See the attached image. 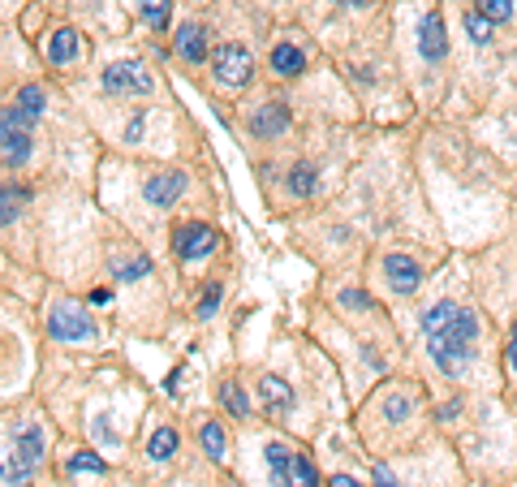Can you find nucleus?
Listing matches in <instances>:
<instances>
[{
    "mask_svg": "<svg viewBox=\"0 0 517 487\" xmlns=\"http://www.w3.org/2000/svg\"><path fill=\"white\" fill-rule=\"evenodd\" d=\"M422 337L427 350L436 358V367L444 375H461L474 358V341H479V315L457 302H436L422 310Z\"/></svg>",
    "mask_w": 517,
    "mask_h": 487,
    "instance_id": "f257e3e1",
    "label": "nucleus"
},
{
    "mask_svg": "<svg viewBox=\"0 0 517 487\" xmlns=\"http://www.w3.org/2000/svg\"><path fill=\"white\" fill-rule=\"evenodd\" d=\"M268 466L280 487H319V471L307 453H293L289 444H268Z\"/></svg>",
    "mask_w": 517,
    "mask_h": 487,
    "instance_id": "f03ea898",
    "label": "nucleus"
},
{
    "mask_svg": "<svg viewBox=\"0 0 517 487\" xmlns=\"http://www.w3.org/2000/svg\"><path fill=\"white\" fill-rule=\"evenodd\" d=\"M48 337L61 345L96 341V324H91V315H86L78 302H56V307L48 310Z\"/></svg>",
    "mask_w": 517,
    "mask_h": 487,
    "instance_id": "7ed1b4c3",
    "label": "nucleus"
},
{
    "mask_svg": "<svg viewBox=\"0 0 517 487\" xmlns=\"http://www.w3.org/2000/svg\"><path fill=\"white\" fill-rule=\"evenodd\" d=\"M211 69H216L220 86H246L250 74H255V56L242 44H225V48H216V56H211Z\"/></svg>",
    "mask_w": 517,
    "mask_h": 487,
    "instance_id": "20e7f679",
    "label": "nucleus"
},
{
    "mask_svg": "<svg viewBox=\"0 0 517 487\" xmlns=\"http://www.w3.org/2000/svg\"><path fill=\"white\" fill-rule=\"evenodd\" d=\"M104 86L108 91H121V96H151L156 91V78L151 69L138 66V61H113L104 69Z\"/></svg>",
    "mask_w": 517,
    "mask_h": 487,
    "instance_id": "39448f33",
    "label": "nucleus"
},
{
    "mask_svg": "<svg viewBox=\"0 0 517 487\" xmlns=\"http://www.w3.org/2000/svg\"><path fill=\"white\" fill-rule=\"evenodd\" d=\"M173 246H177L181 259H208L211 250L220 246V233L211 225H198V220H190V225H181L177 233H173Z\"/></svg>",
    "mask_w": 517,
    "mask_h": 487,
    "instance_id": "423d86ee",
    "label": "nucleus"
},
{
    "mask_svg": "<svg viewBox=\"0 0 517 487\" xmlns=\"http://www.w3.org/2000/svg\"><path fill=\"white\" fill-rule=\"evenodd\" d=\"M186 173H177V168H164V173H151V178L143 181V195L151 208H173L181 195H186Z\"/></svg>",
    "mask_w": 517,
    "mask_h": 487,
    "instance_id": "0eeeda50",
    "label": "nucleus"
},
{
    "mask_svg": "<svg viewBox=\"0 0 517 487\" xmlns=\"http://www.w3.org/2000/svg\"><path fill=\"white\" fill-rule=\"evenodd\" d=\"M289 130V108H285V99H268V104H258V113L250 117V134L255 138H276V134Z\"/></svg>",
    "mask_w": 517,
    "mask_h": 487,
    "instance_id": "6e6552de",
    "label": "nucleus"
},
{
    "mask_svg": "<svg viewBox=\"0 0 517 487\" xmlns=\"http://www.w3.org/2000/svg\"><path fill=\"white\" fill-rule=\"evenodd\" d=\"M0 147H5V168H17V164H26V156H31V138H26V130H17V117L9 108H5Z\"/></svg>",
    "mask_w": 517,
    "mask_h": 487,
    "instance_id": "1a4fd4ad",
    "label": "nucleus"
},
{
    "mask_svg": "<svg viewBox=\"0 0 517 487\" xmlns=\"http://www.w3.org/2000/svg\"><path fill=\"white\" fill-rule=\"evenodd\" d=\"M384 272H388V285H392L397 293H414L422 285V268L410 259V255H388Z\"/></svg>",
    "mask_w": 517,
    "mask_h": 487,
    "instance_id": "9d476101",
    "label": "nucleus"
},
{
    "mask_svg": "<svg viewBox=\"0 0 517 487\" xmlns=\"http://www.w3.org/2000/svg\"><path fill=\"white\" fill-rule=\"evenodd\" d=\"M258 401L268 406V414H289L293 410V389L280 380V375H258Z\"/></svg>",
    "mask_w": 517,
    "mask_h": 487,
    "instance_id": "9b49d317",
    "label": "nucleus"
},
{
    "mask_svg": "<svg viewBox=\"0 0 517 487\" xmlns=\"http://www.w3.org/2000/svg\"><path fill=\"white\" fill-rule=\"evenodd\" d=\"M9 113H14L17 121H35V117H44V86H35V82L17 86V96H14V104H9Z\"/></svg>",
    "mask_w": 517,
    "mask_h": 487,
    "instance_id": "f8f14e48",
    "label": "nucleus"
},
{
    "mask_svg": "<svg viewBox=\"0 0 517 487\" xmlns=\"http://www.w3.org/2000/svg\"><path fill=\"white\" fill-rule=\"evenodd\" d=\"M44 56H48L52 66H69L78 56V31H69V26L52 31V39L44 44Z\"/></svg>",
    "mask_w": 517,
    "mask_h": 487,
    "instance_id": "ddd939ff",
    "label": "nucleus"
},
{
    "mask_svg": "<svg viewBox=\"0 0 517 487\" xmlns=\"http://www.w3.org/2000/svg\"><path fill=\"white\" fill-rule=\"evenodd\" d=\"M419 48L427 61H444V52H449V39H444V22L436 14L422 22V35H419Z\"/></svg>",
    "mask_w": 517,
    "mask_h": 487,
    "instance_id": "4468645a",
    "label": "nucleus"
},
{
    "mask_svg": "<svg viewBox=\"0 0 517 487\" xmlns=\"http://www.w3.org/2000/svg\"><path fill=\"white\" fill-rule=\"evenodd\" d=\"M177 56H186L190 66L208 61V31H203V26H181L177 31Z\"/></svg>",
    "mask_w": 517,
    "mask_h": 487,
    "instance_id": "2eb2a0df",
    "label": "nucleus"
},
{
    "mask_svg": "<svg viewBox=\"0 0 517 487\" xmlns=\"http://www.w3.org/2000/svg\"><path fill=\"white\" fill-rule=\"evenodd\" d=\"M272 69L280 74V78H293V74L307 69V52L293 48V44H276L272 48Z\"/></svg>",
    "mask_w": 517,
    "mask_h": 487,
    "instance_id": "dca6fc26",
    "label": "nucleus"
},
{
    "mask_svg": "<svg viewBox=\"0 0 517 487\" xmlns=\"http://www.w3.org/2000/svg\"><path fill=\"white\" fill-rule=\"evenodd\" d=\"M14 449H17V462H26V466H39V462H44V431H35V427L17 431Z\"/></svg>",
    "mask_w": 517,
    "mask_h": 487,
    "instance_id": "f3484780",
    "label": "nucleus"
},
{
    "mask_svg": "<svg viewBox=\"0 0 517 487\" xmlns=\"http://www.w3.org/2000/svg\"><path fill=\"white\" fill-rule=\"evenodd\" d=\"M198 444H203V453L211 457V462H225L228 453V436L220 422H203V431H198Z\"/></svg>",
    "mask_w": 517,
    "mask_h": 487,
    "instance_id": "a211bd4d",
    "label": "nucleus"
},
{
    "mask_svg": "<svg viewBox=\"0 0 517 487\" xmlns=\"http://www.w3.org/2000/svg\"><path fill=\"white\" fill-rule=\"evenodd\" d=\"M173 453H177V431H173V427L151 431V440H147V457H151V462H168Z\"/></svg>",
    "mask_w": 517,
    "mask_h": 487,
    "instance_id": "6ab92c4d",
    "label": "nucleus"
},
{
    "mask_svg": "<svg viewBox=\"0 0 517 487\" xmlns=\"http://www.w3.org/2000/svg\"><path fill=\"white\" fill-rule=\"evenodd\" d=\"M138 14H143L147 26L164 31V26H168V14H173V0H138Z\"/></svg>",
    "mask_w": 517,
    "mask_h": 487,
    "instance_id": "aec40b11",
    "label": "nucleus"
},
{
    "mask_svg": "<svg viewBox=\"0 0 517 487\" xmlns=\"http://www.w3.org/2000/svg\"><path fill=\"white\" fill-rule=\"evenodd\" d=\"M220 406H225L233 419H246V414H250V401H246V392L238 389L233 380H225V384H220Z\"/></svg>",
    "mask_w": 517,
    "mask_h": 487,
    "instance_id": "412c9836",
    "label": "nucleus"
},
{
    "mask_svg": "<svg viewBox=\"0 0 517 487\" xmlns=\"http://www.w3.org/2000/svg\"><path fill=\"white\" fill-rule=\"evenodd\" d=\"M113 272H117V280H143L147 272H151V259H147V255H129V259L113 263Z\"/></svg>",
    "mask_w": 517,
    "mask_h": 487,
    "instance_id": "4be33fe9",
    "label": "nucleus"
},
{
    "mask_svg": "<svg viewBox=\"0 0 517 487\" xmlns=\"http://www.w3.org/2000/svg\"><path fill=\"white\" fill-rule=\"evenodd\" d=\"M492 26H496V22H492L483 9H470L466 14V35L474 39V44H487V39H492Z\"/></svg>",
    "mask_w": 517,
    "mask_h": 487,
    "instance_id": "5701e85b",
    "label": "nucleus"
},
{
    "mask_svg": "<svg viewBox=\"0 0 517 487\" xmlns=\"http://www.w3.org/2000/svg\"><path fill=\"white\" fill-rule=\"evenodd\" d=\"M289 190L293 195H315V168H310V164H293L289 168Z\"/></svg>",
    "mask_w": 517,
    "mask_h": 487,
    "instance_id": "b1692460",
    "label": "nucleus"
},
{
    "mask_svg": "<svg viewBox=\"0 0 517 487\" xmlns=\"http://www.w3.org/2000/svg\"><path fill=\"white\" fill-rule=\"evenodd\" d=\"M108 466H104V457L99 453H74L69 457V474H104Z\"/></svg>",
    "mask_w": 517,
    "mask_h": 487,
    "instance_id": "393cba45",
    "label": "nucleus"
},
{
    "mask_svg": "<svg viewBox=\"0 0 517 487\" xmlns=\"http://www.w3.org/2000/svg\"><path fill=\"white\" fill-rule=\"evenodd\" d=\"M479 9H483L492 22H509V17H513V0H479Z\"/></svg>",
    "mask_w": 517,
    "mask_h": 487,
    "instance_id": "a878e982",
    "label": "nucleus"
},
{
    "mask_svg": "<svg viewBox=\"0 0 517 487\" xmlns=\"http://www.w3.org/2000/svg\"><path fill=\"white\" fill-rule=\"evenodd\" d=\"M220 298H225V285H208L203 302H198V320H211V315H216V307H220Z\"/></svg>",
    "mask_w": 517,
    "mask_h": 487,
    "instance_id": "bb28decb",
    "label": "nucleus"
},
{
    "mask_svg": "<svg viewBox=\"0 0 517 487\" xmlns=\"http://www.w3.org/2000/svg\"><path fill=\"white\" fill-rule=\"evenodd\" d=\"M17 203H22V195H14V186H5V211H0V220H5V225H14Z\"/></svg>",
    "mask_w": 517,
    "mask_h": 487,
    "instance_id": "cd10ccee",
    "label": "nucleus"
},
{
    "mask_svg": "<svg viewBox=\"0 0 517 487\" xmlns=\"http://www.w3.org/2000/svg\"><path fill=\"white\" fill-rule=\"evenodd\" d=\"M340 302H345V307H371V298H367V293H358V289H345V293H340Z\"/></svg>",
    "mask_w": 517,
    "mask_h": 487,
    "instance_id": "c85d7f7f",
    "label": "nucleus"
},
{
    "mask_svg": "<svg viewBox=\"0 0 517 487\" xmlns=\"http://www.w3.org/2000/svg\"><path fill=\"white\" fill-rule=\"evenodd\" d=\"M375 487H397V479H392L388 466H375Z\"/></svg>",
    "mask_w": 517,
    "mask_h": 487,
    "instance_id": "c756f323",
    "label": "nucleus"
},
{
    "mask_svg": "<svg viewBox=\"0 0 517 487\" xmlns=\"http://www.w3.org/2000/svg\"><path fill=\"white\" fill-rule=\"evenodd\" d=\"M328 487H367V483H358L354 474H332V479H328Z\"/></svg>",
    "mask_w": 517,
    "mask_h": 487,
    "instance_id": "7c9ffc66",
    "label": "nucleus"
},
{
    "mask_svg": "<svg viewBox=\"0 0 517 487\" xmlns=\"http://www.w3.org/2000/svg\"><path fill=\"white\" fill-rule=\"evenodd\" d=\"M509 362L517 367V328H513V341H509Z\"/></svg>",
    "mask_w": 517,
    "mask_h": 487,
    "instance_id": "2f4dec72",
    "label": "nucleus"
}]
</instances>
